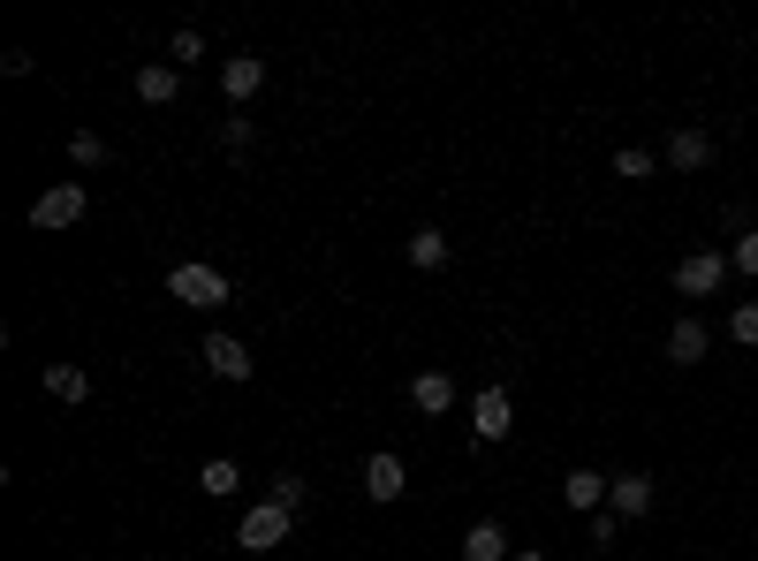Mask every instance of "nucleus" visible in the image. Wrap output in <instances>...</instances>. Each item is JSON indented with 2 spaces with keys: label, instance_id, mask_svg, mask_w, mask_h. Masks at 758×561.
<instances>
[{
  "label": "nucleus",
  "instance_id": "obj_1",
  "mask_svg": "<svg viewBox=\"0 0 758 561\" xmlns=\"http://www.w3.org/2000/svg\"><path fill=\"white\" fill-rule=\"evenodd\" d=\"M289 524H297V509H281V501H258V509L243 516L236 547H243V554H274V547L289 539Z\"/></svg>",
  "mask_w": 758,
  "mask_h": 561
},
{
  "label": "nucleus",
  "instance_id": "obj_2",
  "mask_svg": "<svg viewBox=\"0 0 758 561\" xmlns=\"http://www.w3.org/2000/svg\"><path fill=\"white\" fill-rule=\"evenodd\" d=\"M84 205H92V198H84V182H53V190L31 205V228H76V220H84Z\"/></svg>",
  "mask_w": 758,
  "mask_h": 561
},
{
  "label": "nucleus",
  "instance_id": "obj_3",
  "mask_svg": "<svg viewBox=\"0 0 758 561\" xmlns=\"http://www.w3.org/2000/svg\"><path fill=\"white\" fill-rule=\"evenodd\" d=\"M205 372H213V380H228V387H243L258 365H251V349H243L236 334H205Z\"/></svg>",
  "mask_w": 758,
  "mask_h": 561
},
{
  "label": "nucleus",
  "instance_id": "obj_4",
  "mask_svg": "<svg viewBox=\"0 0 758 561\" xmlns=\"http://www.w3.org/2000/svg\"><path fill=\"white\" fill-rule=\"evenodd\" d=\"M721 280H729V259H721V251H690V259L675 266V288H683V296H713Z\"/></svg>",
  "mask_w": 758,
  "mask_h": 561
},
{
  "label": "nucleus",
  "instance_id": "obj_5",
  "mask_svg": "<svg viewBox=\"0 0 758 561\" xmlns=\"http://www.w3.org/2000/svg\"><path fill=\"white\" fill-rule=\"evenodd\" d=\"M167 288H175L182 303H228V280L213 274V266H175V274H167Z\"/></svg>",
  "mask_w": 758,
  "mask_h": 561
},
{
  "label": "nucleus",
  "instance_id": "obj_6",
  "mask_svg": "<svg viewBox=\"0 0 758 561\" xmlns=\"http://www.w3.org/2000/svg\"><path fill=\"white\" fill-rule=\"evenodd\" d=\"M606 486H614V478H600V470H569V478H562V501H569L577 516H600V509H606Z\"/></svg>",
  "mask_w": 758,
  "mask_h": 561
},
{
  "label": "nucleus",
  "instance_id": "obj_7",
  "mask_svg": "<svg viewBox=\"0 0 758 561\" xmlns=\"http://www.w3.org/2000/svg\"><path fill=\"white\" fill-rule=\"evenodd\" d=\"M402 486H410L402 455H372V463H364V493H372V501H402Z\"/></svg>",
  "mask_w": 758,
  "mask_h": 561
},
{
  "label": "nucleus",
  "instance_id": "obj_8",
  "mask_svg": "<svg viewBox=\"0 0 758 561\" xmlns=\"http://www.w3.org/2000/svg\"><path fill=\"white\" fill-rule=\"evenodd\" d=\"M606 509H614V516H645V509H652V478H645V470H622V478L606 486Z\"/></svg>",
  "mask_w": 758,
  "mask_h": 561
},
{
  "label": "nucleus",
  "instance_id": "obj_9",
  "mask_svg": "<svg viewBox=\"0 0 758 561\" xmlns=\"http://www.w3.org/2000/svg\"><path fill=\"white\" fill-rule=\"evenodd\" d=\"M470 432H478V440H508V395H501V387H485V395L470 403Z\"/></svg>",
  "mask_w": 758,
  "mask_h": 561
},
{
  "label": "nucleus",
  "instance_id": "obj_10",
  "mask_svg": "<svg viewBox=\"0 0 758 561\" xmlns=\"http://www.w3.org/2000/svg\"><path fill=\"white\" fill-rule=\"evenodd\" d=\"M175 92H182V69H175V61H145V69H137V99H145V107H167Z\"/></svg>",
  "mask_w": 758,
  "mask_h": 561
},
{
  "label": "nucleus",
  "instance_id": "obj_11",
  "mask_svg": "<svg viewBox=\"0 0 758 561\" xmlns=\"http://www.w3.org/2000/svg\"><path fill=\"white\" fill-rule=\"evenodd\" d=\"M258 84H266V61H258V53H236V61H220V92H228V99H251Z\"/></svg>",
  "mask_w": 758,
  "mask_h": 561
},
{
  "label": "nucleus",
  "instance_id": "obj_12",
  "mask_svg": "<svg viewBox=\"0 0 758 561\" xmlns=\"http://www.w3.org/2000/svg\"><path fill=\"white\" fill-rule=\"evenodd\" d=\"M706 159H713V138H706V130H675V138H667V167H683V175H698Z\"/></svg>",
  "mask_w": 758,
  "mask_h": 561
},
{
  "label": "nucleus",
  "instance_id": "obj_13",
  "mask_svg": "<svg viewBox=\"0 0 758 561\" xmlns=\"http://www.w3.org/2000/svg\"><path fill=\"white\" fill-rule=\"evenodd\" d=\"M706 349H713V342H706L698 319H675V326H667V365H698Z\"/></svg>",
  "mask_w": 758,
  "mask_h": 561
},
{
  "label": "nucleus",
  "instance_id": "obj_14",
  "mask_svg": "<svg viewBox=\"0 0 758 561\" xmlns=\"http://www.w3.org/2000/svg\"><path fill=\"white\" fill-rule=\"evenodd\" d=\"M410 403H418L425 418H441V410L455 403V380L448 372H418V380H410Z\"/></svg>",
  "mask_w": 758,
  "mask_h": 561
},
{
  "label": "nucleus",
  "instance_id": "obj_15",
  "mask_svg": "<svg viewBox=\"0 0 758 561\" xmlns=\"http://www.w3.org/2000/svg\"><path fill=\"white\" fill-rule=\"evenodd\" d=\"M462 561H508V532H501V524H470Z\"/></svg>",
  "mask_w": 758,
  "mask_h": 561
},
{
  "label": "nucleus",
  "instance_id": "obj_16",
  "mask_svg": "<svg viewBox=\"0 0 758 561\" xmlns=\"http://www.w3.org/2000/svg\"><path fill=\"white\" fill-rule=\"evenodd\" d=\"M46 395H53V403H84V395H92L84 365H46Z\"/></svg>",
  "mask_w": 758,
  "mask_h": 561
},
{
  "label": "nucleus",
  "instance_id": "obj_17",
  "mask_svg": "<svg viewBox=\"0 0 758 561\" xmlns=\"http://www.w3.org/2000/svg\"><path fill=\"white\" fill-rule=\"evenodd\" d=\"M243 486V470H236V455H213L205 470H197V493H213V501H228Z\"/></svg>",
  "mask_w": 758,
  "mask_h": 561
},
{
  "label": "nucleus",
  "instance_id": "obj_18",
  "mask_svg": "<svg viewBox=\"0 0 758 561\" xmlns=\"http://www.w3.org/2000/svg\"><path fill=\"white\" fill-rule=\"evenodd\" d=\"M410 266L441 274V266H448V236H441V228H418V236H410Z\"/></svg>",
  "mask_w": 758,
  "mask_h": 561
},
{
  "label": "nucleus",
  "instance_id": "obj_19",
  "mask_svg": "<svg viewBox=\"0 0 758 561\" xmlns=\"http://www.w3.org/2000/svg\"><path fill=\"white\" fill-rule=\"evenodd\" d=\"M69 159H76V167H107V138H99V130H76V138H69Z\"/></svg>",
  "mask_w": 758,
  "mask_h": 561
},
{
  "label": "nucleus",
  "instance_id": "obj_20",
  "mask_svg": "<svg viewBox=\"0 0 758 561\" xmlns=\"http://www.w3.org/2000/svg\"><path fill=\"white\" fill-rule=\"evenodd\" d=\"M614 175H622V182H645V175H652V152H645V144L614 152Z\"/></svg>",
  "mask_w": 758,
  "mask_h": 561
},
{
  "label": "nucleus",
  "instance_id": "obj_21",
  "mask_svg": "<svg viewBox=\"0 0 758 561\" xmlns=\"http://www.w3.org/2000/svg\"><path fill=\"white\" fill-rule=\"evenodd\" d=\"M729 266L758 280V228H751V236H736V251H729Z\"/></svg>",
  "mask_w": 758,
  "mask_h": 561
},
{
  "label": "nucleus",
  "instance_id": "obj_22",
  "mask_svg": "<svg viewBox=\"0 0 758 561\" xmlns=\"http://www.w3.org/2000/svg\"><path fill=\"white\" fill-rule=\"evenodd\" d=\"M274 501H281V509H303V478L297 470H274Z\"/></svg>",
  "mask_w": 758,
  "mask_h": 561
},
{
  "label": "nucleus",
  "instance_id": "obj_23",
  "mask_svg": "<svg viewBox=\"0 0 758 561\" xmlns=\"http://www.w3.org/2000/svg\"><path fill=\"white\" fill-rule=\"evenodd\" d=\"M729 334H736V342L751 349V342H758V303H736V319H729Z\"/></svg>",
  "mask_w": 758,
  "mask_h": 561
},
{
  "label": "nucleus",
  "instance_id": "obj_24",
  "mask_svg": "<svg viewBox=\"0 0 758 561\" xmlns=\"http://www.w3.org/2000/svg\"><path fill=\"white\" fill-rule=\"evenodd\" d=\"M614 532H622V516H614V509H600V516H592V547H614Z\"/></svg>",
  "mask_w": 758,
  "mask_h": 561
},
{
  "label": "nucleus",
  "instance_id": "obj_25",
  "mask_svg": "<svg viewBox=\"0 0 758 561\" xmlns=\"http://www.w3.org/2000/svg\"><path fill=\"white\" fill-rule=\"evenodd\" d=\"M167 53H175V61H197V53H205V38H197V31H175V46H167Z\"/></svg>",
  "mask_w": 758,
  "mask_h": 561
},
{
  "label": "nucleus",
  "instance_id": "obj_26",
  "mask_svg": "<svg viewBox=\"0 0 758 561\" xmlns=\"http://www.w3.org/2000/svg\"><path fill=\"white\" fill-rule=\"evenodd\" d=\"M251 144V122H220V152H243Z\"/></svg>",
  "mask_w": 758,
  "mask_h": 561
},
{
  "label": "nucleus",
  "instance_id": "obj_27",
  "mask_svg": "<svg viewBox=\"0 0 758 561\" xmlns=\"http://www.w3.org/2000/svg\"><path fill=\"white\" fill-rule=\"evenodd\" d=\"M508 561H546V554H539V547H531V554H508Z\"/></svg>",
  "mask_w": 758,
  "mask_h": 561
}]
</instances>
